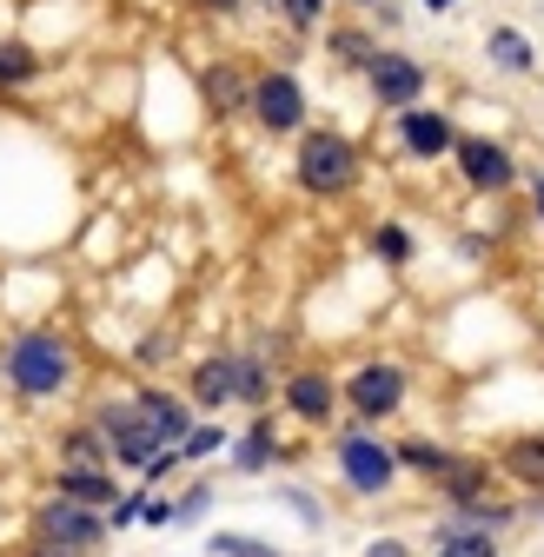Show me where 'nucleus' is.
Here are the masks:
<instances>
[{"label":"nucleus","instance_id":"nucleus-1","mask_svg":"<svg viewBox=\"0 0 544 557\" xmlns=\"http://www.w3.org/2000/svg\"><path fill=\"white\" fill-rule=\"evenodd\" d=\"M0 379L21 411H53L81 392V345L53 325H14L0 338Z\"/></svg>","mask_w":544,"mask_h":557},{"label":"nucleus","instance_id":"nucleus-2","mask_svg":"<svg viewBox=\"0 0 544 557\" xmlns=\"http://www.w3.org/2000/svg\"><path fill=\"white\" fill-rule=\"evenodd\" d=\"M325 471H332V492L359 505V511H379L405 492V465H398V445L385 432H366V425H346L338 418L332 438H325Z\"/></svg>","mask_w":544,"mask_h":557},{"label":"nucleus","instance_id":"nucleus-3","mask_svg":"<svg viewBox=\"0 0 544 557\" xmlns=\"http://www.w3.org/2000/svg\"><path fill=\"white\" fill-rule=\"evenodd\" d=\"M107 544H113V531L100 511L66 505L53 492H40L21 511V557H107Z\"/></svg>","mask_w":544,"mask_h":557},{"label":"nucleus","instance_id":"nucleus-4","mask_svg":"<svg viewBox=\"0 0 544 557\" xmlns=\"http://www.w3.org/2000/svg\"><path fill=\"white\" fill-rule=\"evenodd\" d=\"M338 398H346V425H366V432H385L405 418V405H412V366L405 359H353L346 372H338Z\"/></svg>","mask_w":544,"mask_h":557},{"label":"nucleus","instance_id":"nucleus-5","mask_svg":"<svg viewBox=\"0 0 544 557\" xmlns=\"http://www.w3.org/2000/svg\"><path fill=\"white\" fill-rule=\"evenodd\" d=\"M87 418H94V432H100V445H107V465H113L120 478H147V465L166 451V445L147 432V418H140V405H133V392L94 398Z\"/></svg>","mask_w":544,"mask_h":557},{"label":"nucleus","instance_id":"nucleus-6","mask_svg":"<svg viewBox=\"0 0 544 557\" xmlns=\"http://www.w3.org/2000/svg\"><path fill=\"white\" fill-rule=\"evenodd\" d=\"M359 173H366V160H359V147L346 133H332V126H306L299 133V153H293V180H299V193H312V199H338V193H353L359 186Z\"/></svg>","mask_w":544,"mask_h":557},{"label":"nucleus","instance_id":"nucleus-7","mask_svg":"<svg viewBox=\"0 0 544 557\" xmlns=\"http://www.w3.org/2000/svg\"><path fill=\"white\" fill-rule=\"evenodd\" d=\"M280 418L299 432H319L332 438V425L346 418V398H338V372L325 359H306V366H286L280 372Z\"/></svg>","mask_w":544,"mask_h":557},{"label":"nucleus","instance_id":"nucleus-8","mask_svg":"<svg viewBox=\"0 0 544 557\" xmlns=\"http://www.w3.org/2000/svg\"><path fill=\"white\" fill-rule=\"evenodd\" d=\"M252 126L272 133V139H299L306 120H312V100H306V81L293 74V66H265V74H252V100H246Z\"/></svg>","mask_w":544,"mask_h":557},{"label":"nucleus","instance_id":"nucleus-9","mask_svg":"<svg viewBox=\"0 0 544 557\" xmlns=\"http://www.w3.org/2000/svg\"><path fill=\"white\" fill-rule=\"evenodd\" d=\"M366 87H372V107H385V113H412V107H425L432 74H425V60H419V53L379 47L372 66H366Z\"/></svg>","mask_w":544,"mask_h":557},{"label":"nucleus","instance_id":"nucleus-10","mask_svg":"<svg viewBox=\"0 0 544 557\" xmlns=\"http://www.w3.org/2000/svg\"><path fill=\"white\" fill-rule=\"evenodd\" d=\"M286 458H293V445H286V418L280 411H252L233 432V451H226L233 478H272Z\"/></svg>","mask_w":544,"mask_h":557},{"label":"nucleus","instance_id":"nucleus-11","mask_svg":"<svg viewBox=\"0 0 544 557\" xmlns=\"http://www.w3.org/2000/svg\"><path fill=\"white\" fill-rule=\"evenodd\" d=\"M452 160H458V180H465L471 193H485V199H498V193H511V186H518V153L505 147V139L458 133Z\"/></svg>","mask_w":544,"mask_h":557},{"label":"nucleus","instance_id":"nucleus-12","mask_svg":"<svg viewBox=\"0 0 544 557\" xmlns=\"http://www.w3.org/2000/svg\"><path fill=\"white\" fill-rule=\"evenodd\" d=\"M133 405H140L147 432H153L166 451H180V445H186V432L199 425V411H193V398H186L180 385H153V379H140V385H133Z\"/></svg>","mask_w":544,"mask_h":557},{"label":"nucleus","instance_id":"nucleus-13","mask_svg":"<svg viewBox=\"0 0 544 557\" xmlns=\"http://www.w3.org/2000/svg\"><path fill=\"white\" fill-rule=\"evenodd\" d=\"M392 133H398L405 160H425V166L452 160V147H458V120H452V113H438V107H412V113H392Z\"/></svg>","mask_w":544,"mask_h":557},{"label":"nucleus","instance_id":"nucleus-14","mask_svg":"<svg viewBox=\"0 0 544 557\" xmlns=\"http://www.w3.org/2000/svg\"><path fill=\"white\" fill-rule=\"evenodd\" d=\"M492 492H505V478H498V465H492V451H465L438 484H432V505L438 511H465V505H479V498H492Z\"/></svg>","mask_w":544,"mask_h":557},{"label":"nucleus","instance_id":"nucleus-15","mask_svg":"<svg viewBox=\"0 0 544 557\" xmlns=\"http://www.w3.org/2000/svg\"><path fill=\"white\" fill-rule=\"evenodd\" d=\"M492 465H498V478H505V492L537 498V492H544V432H511V438H498V445H492Z\"/></svg>","mask_w":544,"mask_h":557},{"label":"nucleus","instance_id":"nucleus-16","mask_svg":"<svg viewBox=\"0 0 544 557\" xmlns=\"http://www.w3.org/2000/svg\"><path fill=\"white\" fill-rule=\"evenodd\" d=\"M180 392L193 398V411H199V418H220V411H233V405H239L233 352H207V359H193V372H186V385H180Z\"/></svg>","mask_w":544,"mask_h":557},{"label":"nucleus","instance_id":"nucleus-17","mask_svg":"<svg viewBox=\"0 0 544 557\" xmlns=\"http://www.w3.org/2000/svg\"><path fill=\"white\" fill-rule=\"evenodd\" d=\"M398 445V465H405V484H419V492H432V484L465 458V445H452V438H432V432H405V438H392Z\"/></svg>","mask_w":544,"mask_h":557},{"label":"nucleus","instance_id":"nucleus-18","mask_svg":"<svg viewBox=\"0 0 544 557\" xmlns=\"http://www.w3.org/2000/svg\"><path fill=\"white\" fill-rule=\"evenodd\" d=\"M94 465H107V445H100V432H94V418L87 411H74L66 425L47 438V471H94ZM113 471V465H107Z\"/></svg>","mask_w":544,"mask_h":557},{"label":"nucleus","instance_id":"nucleus-19","mask_svg":"<svg viewBox=\"0 0 544 557\" xmlns=\"http://www.w3.org/2000/svg\"><path fill=\"white\" fill-rule=\"evenodd\" d=\"M47 492L53 498H66V505H87V511H113V498L126 492V478L120 471H107V465H94V471H47Z\"/></svg>","mask_w":544,"mask_h":557},{"label":"nucleus","instance_id":"nucleus-20","mask_svg":"<svg viewBox=\"0 0 544 557\" xmlns=\"http://www.w3.org/2000/svg\"><path fill=\"white\" fill-rule=\"evenodd\" d=\"M485 60L498 66V74H511V81H531V74H537V40H531L524 27L498 21V27L485 34Z\"/></svg>","mask_w":544,"mask_h":557},{"label":"nucleus","instance_id":"nucleus-21","mask_svg":"<svg viewBox=\"0 0 544 557\" xmlns=\"http://www.w3.org/2000/svg\"><path fill=\"white\" fill-rule=\"evenodd\" d=\"M425 550H458V557H505V537H492V531H471L465 518L438 511V518H432V531H425Z\"/></svg>","mask_w":544,"mask_h":557},{"label":"nucleus","instance_id":"nucleus-22","mask_svg":"<svg viewBox=\"0 0 544 557\" xmlns=\"http://www.w3.org/2000/svg\"><path fill=\"white\" fill-rule=\"evenodd\" d=\"M213 505H220V484L213 478H180L173 484V531H199V524H207L213 518Z\"/></svg>","mask_w":544,"mask_h":557},{"label":"nucleus","instance_id":"nucleus-23","mask_svg":"<svg viewBox=\"0 0 544 557\" xmlns=\"http://www.w3.org/2000/svg\"><path fill=\"white\" fill-rule=\"evenodd\" d=\"M233 379H239V405L246 411H265L272 392H280V385H272V359L265 352H233Z\"/></svg>","mask_w":544,"mask_h":557},{"label":"nucleus","instance_id":"nucleus-24","mask_svg":"<svg viewBox=\"0 0 544 557\" xmlns=\"http://www.w3.org/2000/svg\"><path fill=\"white\" fill-rule=\"evenodd\" d=\"M226 451H233V432L220 425V418H199V425L186 432V445H180V465L199 471V465H213V458H226Z\"/></svg>","mask_w":544,"mask_h":557},{"label":"nucleus","instance_id":"nucleus-25","mask_svg":"<svg viewBox=\"0 0 544 557\" xmlns=\"http://www.w3.org/2000/svg\"><path fill=\"white\" fill-rule=\"evenodd\" d=\"M272 505H286L299 518V531H325V498L312 484H272Z\"/></svg>","mask_w":544,"mask_h":557},{"label":"nucleus","instance_id":"nucleus-26","mask_svg":"<svg viewBox=\"0 0 544 557\" xmlns=\"http://www.w3.org/2000/svg\"><path fill=\"white\" fill-rule=\"evenodd\" d=\"M147 498H153L147 484H140V478H126V492H120V498H113V511H107V531H113V537L140 531V518H147Z\"/></svg>","mask_w":544,"mask_h":557},{"label":"nucleus","instance_id":"nucleus-27","mask_svg":"<svg viewBox=\"0 0 544 557\" xmlns=\"http://www.w3.org/2000/svg\"><path fill=\"white\" fill-rule=\"evenodd\" d=\"M40 74V53L27 47V40H0V94L8 87H27Z\"/></svg>","mask_w":544,"mask_h":557},{"label":"nucleus","instance_id":"nucleus-28","mask_svg":"<svg viewBox=\"0 0 544 557\" xmlns=\"http://www.w3.org/2000/svg\"><path fill=\"white\" fill-rule=\"evenodd\" d=\"M325 40H332V53L346 60V66H359V74H366L372 53H379V40H372L366 27H325Z\"/></svg>","mask_w":544,"mask_h":557},{"label":"nucleus","instance_id":"nucleus-29","mask_svg":"<svg viewBox=\"0 0 544 557\" xmlns=\"http://www.w3.org/2000/svg\"><path fill=\"white\" fill-rule=\"evenodd\" d=\"M207 94H213V107H220V113H246V100H252V81H239L233 66H220V74L207 81Z\"/></svg>","mask_w":544,"mask_h":557},{"label":"nucleus","instance_id":"nucleus-30","mask_svg":"<svg viewBox=\"0 0 544 557\" xmlns=\"http://www.w3.org/2000/svg\"><path fill=\"white\" fill-rule=\"evenodd\" d=\"M213 557H280V544H265V537H246V531H213L207 537Z\"/></svg>","mask_w":544,"mask_h":557},{"label":"nucleus","instance_id":"nucleus-31","mask_svg":"<svg viewBox=\"0 0 544 557\" xmlns=\"http://www.w3.org/2000/svg\"><path fill=\"white\" fill-rule=\"evenodd\" d=\"M272 8H280V21H286L293 34H319V27H325V8H332V0H272Z\"/></svg>","mask_w":544,"mask_h":557},{"label":"nucleus","instance_id":"nucleus-32","mask_svg":"<svg viewBox=\"0 0 544 557\" xmlns=\"http://www.w3.org/2000/svg\"><path fill=\"white\" fill-rule=\"evenodd\" d=\"M372 252H379L385 265H405V259H412V233H405L398 220H379V226H372Z\"/></svg>","mask_w":544,"mask_h":557},{"label":"nucleus","instance_id":"nucleus-33","mask_svg":"<svg viewBox=\"0 0 544 557\" xmlns=\"http://www.w3.org/2000/svg\"><path fill=\"white\" fill-rule=\"evenodd\" d=\"M359 557H425V550L405 537V531H372V537L359 544Z\"/></svg>","mask_w":544,"mask_h":557},{"label":"nucleus","instance_id":"nucleus-34","mask_svg":"<svg viewBox=\"0 0 544 557\" xmlns=\"http://www.w3.org/2000/svg\"><path fill=\"white\" fill-rule=\"evenodd\" d=\"M531 213H537V226H544V173H531Z\"/></svg>","mask_w":544,"mask_h":557},{"label":"nucleus","instance_id":"nucleus-35","mask_svg":"<svg viewBox=\"0 0 544 557\" xmlns=\"http://www.w3.org/2000/svg\"><path fill=\"white\" fill-rule=\"evenodd\" d=\"M199 8H207V14H239L246 0H199Z\"/></svg>","mask_w":544,"mask_h":557},{"label":"nucleus","instance_id":"nucleus-36","mask_svg":"<svg viewBox=\"0 0 544 557\" xmlns=\"http://www.w3.org/2000/svg\"><path fill=\"white\" fill-rule=\"evenodd\" d=\"M419 8H425V14H452V8H458V0H419Z\"/></svg>","mask_w":544,"mask_h":557},{"label":"nucleus","instance_id":"nucleus-37","mask_svg":"<svg viewBox=\"0 0 544 557\" xmlns=\"http://www.w3.org/2000/svg\"><path fill=\"white\" fill-rule=\"evenodd\" d=\"M346 8H379V0H346Z\"/></svg>","mask_w":544,"mask_h":557},{"label":"nucleus","instance_id":"nucleus-38","mask_svg":"<svg viewBox=\"0 0 544 557\" xmlns=\"http://www.w3.org/2000/svg\"><path fill=\"white\" fill-rule=\"evenodd\" d=\"M425 557H458V550H425Z\"/></svg>","mask_w":544,"mask_h":557},{"label":"nucleus","instance_id":"nucleus-39","mask_svg":"<svg viewBox=\"0 0 544 557\" xmlns=\"http://www.w3.org/2000/svg\"><path fill=\"white\" fill-rule=\"evenodd\" d=\"M265 8H272V0H265Z\"/></svg>","mask_w":544,"mask_h":557}]
</instances>
